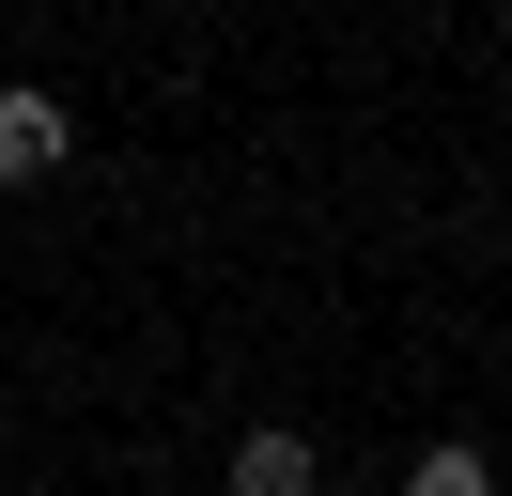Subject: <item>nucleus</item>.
<instances>
[{"label":"nucleus","instance_id":"obj_1","mask_svg":"<svg viewBox=\"0 0 512 496\" xmlns=\"http://www.w3.org/2000/svg\"><path fill=\"white\" fill-rule=\"evenodd\" d=\"M78 155V124H63V93H32V78H0V186H47Z\"/></svg>","mask_w":512,"mask_h":496},{"label":"nucleus","instance_id":"obj_2","mask_svg":"<svg viewBox=\"0 0 512 496\" xmlns=\"http://www.w3.org/2000/svg\"><path fill=\"white\" fill-rule=\"evenodd\" d=\"M326 465H311V434L295 419H264V434H233V496H311Z\"/></svg>","mask_w":512,"mask_h":496},{"label":"nucleus","instance_id":"obj_3","mask_svg":"<svg viewBox=\"0 0 512 496\" xmlns=\"http://www.w3.org/2000/svg\"><path fill=\"white\" fill-rule=\"evenodd\" d=\"M404 496H497V465H481V450H419Z\"/></svg>","mask_w":512,"mask_h":496}]
</instances>
